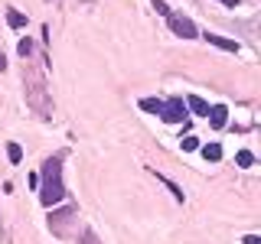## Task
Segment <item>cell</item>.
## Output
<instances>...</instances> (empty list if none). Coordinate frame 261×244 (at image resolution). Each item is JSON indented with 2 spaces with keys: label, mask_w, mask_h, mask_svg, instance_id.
<instances>
[{
  "label": "cell",
  "mask_w": 261,
  "mask_h": 244,
  "mask_svg": "<svg viewBox=\"0 0 261 244\" xmlns=\"http://www.w3.org/2000/svg\"><path fill=\"white\" fill-rule=\"evenodd\" d=\"M65 182H62V157H49L43 163V176H39V202L46 208L65 202Z\"/></svg>",
  "instance_id": "obj_1"
},
{
  "label": "cell",
  "mask_w": 261,
  "mask_h": 244,
  "mask_svg": "<svg viewBox=\"0 0 261 244\" xmlns=\"http://www.w3.org/2000/svg\"><path fill=\"white\" fill-rule=\"evenodd\" d=\"M23 92H27V108H33L39 117H49V114H53L49 88H46L43 75L36 72V65H30V62H27V69H23Z\"/></svg>",
  "instance_id": "obj_2"
},
{
  "label": "cell",
  "mask_w": 261,
  "mask_h": 244,
  "mask_svg": "<svg viewBox=\"0 0 261 244\" xmlns=\"http://www.w3.org/2000/svg\"><path fill=\"white\" fill-rule=\"evenodd\" d=\"M160 117L167 120V124H183V120H190V117H186V101H183V98H170V101H163Z\"/></svg>",
  "instance_id": "obj_3"
},
{
  "label": "cell",
  "mask_w": 261,
  "mask_h": 244,
  "mask_svg": "<svg viewBox=\"0 0 261 244\" xmlns=\"http://www.w3.org/2000/svg\"><path fill=\"white\" fill-rule=\"evenodd\" d=\"M167 20H170V29H173L179 39H196V36H199V29H196V23L190 20V16H183V13H170Z\"/></svg>",
  "instance_id": "obj_4"
},
{
  "label": "cell",
  "mask_w": 261,
  "mask_h": 244,
  "mask_svg": "<svg viewBox=\"0 0 261 244\" xmlns=\"http://www.w3.org/2000/svg\"><path fill=\"white\" fill-rule=\"evenodd\" d=\"M72 218H75V205H65L62 211H49V228L56 234H65V222H72Z\"/></svg>",
  "instance_id": "obj_5"
},
{
  "label": "cell",
  "mask_w": 261,
  "mask_h": 244,
  "mask_svg": "<svg viewBox=\"0 0 261 244\" xmlns=\"http://www.w3.org/2000/svg\"><path fill=\"white\" fill-rule=\"evenodd\" d=\"M206 117H209V124L216 127V130H222V127L228 124V108H225V104H212Z\"/></svg>",
  "instance_id": "obj_6"
},
{
  "label": "cell",
  "mask_w": 261,
  "mask_h": 244,
  "mask_svg": "<svg viewBox=\"0 0 261 244\" xmlns=\"http://www.w3.org/2000/svg\"><path fill=\"white\" fill-rule=\"evenodd\" d=\"M206 39L212 46H219V49H225V52H239V43L235 39H225V36H216V33H206Z\"/></svg>",
  "instance_id": "obj_7"
},
{
  "label": "cell",
  "mask_w": 261,
  "mask_h": 244,
  "mask_svg": "<svg viewBox=\"0 0 261 244\" xmlns=\"http://www.w3.org/2000/svg\"><path fill=\"white\" fill-rule=\"evenodd\" d=\"M186 108H190V111H196L199 117H206V114H209V104L202 101V98H196V95H190V98H186Z\"/></svg>",
  "instance_id": "obj_8"
},
{
  "label": "cell",
  "mask_w": 261,
  "mask_h": 244,
  "mask_svg": "<svg viewBox=\"0 0 261 244\" xmlns=\"http://www.w3.org/2000/svg\"><path fill=\"white\" fill-rule=\"evenodd\" d=\"M202 160H206V163H219V160H222V146H219V143H206V146H202Z\"/></svg>",
  "instance_id": "obj_9"
},
{
  "label": "cell",
  "mask_w": 261,
  "mask_h": 244,
  "mask_svg": "<svg viewBox=\"0 0 261 244\" xmlns=\"http://www.w3.org/2000/svg\"><path fill=\"white\" fill-rule=\"evenodd\" d=\"M7 23H10L13 29H23L27 26V16H23L20 10H13V7H7Z\"/></svg>",
  "instance_id": "obj_10"
},
{
  "label": "cell",
  "mask_w": 261,
  "mask_h": 244,
  "mask_svg": "<svg viewBox=\"0 0 261 244\" xmlns=\"http://www.w3.org/2000/svg\"><path fill=\"white\" fill-rule=\"evenodd\" d=\"M160 108H163L160 98H141V111H147V114H160Z\"/></svg>",
  "instance_id": "obj_11"
},
{
  "label": "cell",
  "mask_w": 261,
  "mask_h": 244,
  "mask_svg": "<svg viewBox=\"0 0 261 244\" xmlns=\"http://www.w3.org/2000/svg\"><path fill=\"white\" fill-rule=\"evenodd\" d=\"M235 163H239L242 169H248V166H255V153L251 150H239V157H235Z\"/></svg>",
  "instance_id": "obj_12"
},
{
  "label": "cell",
  "mask_w": 261,
  "mask_h": 244,
  "mask_svg": "<svg viewBox=\"0 0 261 244\" xmlns=\"http://www.w3.org/2000/svg\"><path fill=\"white\" fill-rule=\"evenodd\" d=\"M7 160H10L13 166L23 160V150H20V143H7Z\"/></svg>",
  "instance_id": "obj_13"
},
{
  "label": "cell",
  "mask_w": 261,
  "mask_h": 244,
  "mask_svg": "<svg viewBox=\"0 0 261 244\" xmlns=\"http://www.w3.org/2000/svg\"><path fill=\"white\" fill-rule=\"evenodd\" d=\"M16 52H20L23 59H30V55H33V39H30V36H27V39H20V46H16Z\"/></svg>",
  "instance_id": "obj_14"
},
{
  "label": "cell",
  "mask_w": 261,
  "mask_h": 244,
  "mask_svg": "<svg viewBox=\"0 0 261 244\" xmlns=\"http://www.w3.org/2000/svg\"><path fill=\"white\" fill-rule=\"evenodd\" d=\"M179 146H183V150H199V140H196V137H183Z\"/></svg>",
  "instance_id": "obj_15"
},
{
  "label": "cell",
  "mask_w": 261,
  "mask_h": 244,
  "mask_svg": "<svg viewBox=\"0 0 261 244\" xmlns=\"http://www.w3.org/2000/svg\"><path fill=\"white\" fill-rule=\"evenodd\" d=\"M153 10H157V13H163V16H170V13H173L167 4H163V0H153Z\"/></svg>",
  "instance_id": "obj_16"
},
{
  "label": "cell",
  "mask_w": 261,
  "mask_h": 244,
  "mask_svg": "<svg viewBox=\"0 0 261 244\" xmlns=\"http://www.w3.org/2000/svg\"><path fill=\"white\" fill-rule=\"evenodd\" d=\"M82 244H101V241L95 238V231H85V234H82Z\"/></svg>",
  "instance_id": "obj_17"
},
{
  "label": "cell",
  "mask_w": 261,
  "mask_h": 244,
  "mask_svg": "<svg viewBox=\"0 0 261 244\" xmlns=\"http://www.w3.org/2000/svg\"><path fill=\"white\" fill-rule=\"evenodd\" d=\"M242 241H245V244H261V238H258V234H245Z\"/></svg>",
  "instance_id": "obj_18"
},
{
  "label": "cell",
  "mask_w": 261,
  "mask_h": 244,
  "mask_svg": "<svg viewBox=\"0 0 261 244\" xmlns=\"http://www.w3.org/2000/svg\"><path fill=\"white\" fill-rule=\"evenodd\" d=\"M219 4H222V7H228V10H235V7H239L242 0H219Z\"/></svg>",
  "instance_id": "obj_19"
},
{
  "label": "cell",
  "mask_w": 261,
  "mask_h": 244,
  "mask_svg": "<svg viewBox=\"0 0 261 244\" xmlns=\"http://www.w3.org/2000/svg\"><path fill=\"white\" fill-rule=\"evenodd\" d=\"M4 69H7V55L0 52V72H4Z\"/></svg>",
  "instance_id": "obj_20"
}]
</instances>
